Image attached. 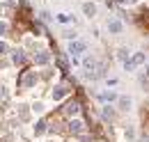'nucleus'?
<instances>
[{
    "instance_id": "nucleus-1",
    "label": "nucleus",
    "mask_w": 149,
    "mask_h": 142,
    "mask_svg": "<svg viewBox=\"0 0 149 142\" xmlns=\"http://www.w3.org/2000/svg\"><path fill=\"white\" fill-rule=\"evenodd\" d=\"M145 60H147V55L142 53V51H138V53L133 55L131 60H126V62H124V69H126V71L138 69V67H142V64H145Z\"/></svg>"
},
{
    "instance_id": "nucleus-2",
    "label": "nucleus",
    "mask_w": 149,
    "mask_h": 142,
    "mask_svg": "<svg viewBox=\"0 0 149 142\" xmlns=\"http://www.w3.org/2000/svg\"><path fill=\"white\" fill-rule=\"evenodd\" d=\"M83 69H85V76H87V78L94 76V71H96V60L90 57V55H85V57H83Z\"/></svg>"
},
{
    "instance_id": "nucleus-3",
    "label": "nucleus",
    "mask_w": 149,
    "mask_h": 142,
    "mask_svg": "<svg viewBox=\"0 0 149 142\" xmlns=\"http://www.w3.org/2000/svg\"><path fill=\"white\" fill-rule=\"evenodd\" d=\"M87 51V41H71L69 44V53L74 55V57H78L80 53H85Z\"/></svg>"
},
{
    "instance_id": "nucleus-4",
    "label": "nucleus",
    "mask_w": 149,
    "mask_h": 142,
    "mask_svg": "<svg viewBox=\"0 0 149 142\" xmlns=\"http://www.w3.org/2000/svg\"><path fill=\"white\" fill-rule=\"evenodd\" d=\"M108 32H112V35H119V32H124V23L119 21V18H108Z\"/></svg>"
},
{
    "instance_id": "nucleus-5",
    "label": "nucleus",
    "mask_w": 149,
    "mask_h": 142,
    "mask_svg": "<svg viewBox=\"0 0 149 142\" xmlns=\"http://www.w3.org/2000/svg\"><path fill=\"white\" fill-rule=\"evenodd\" d=\"M99 99H101L103 103H112V101H117V94H115V92H101Z\"/></svg>"
},
{
    "instance_id": "nucleus-6",
    "label": "nucleus",
    "mask_w": 149,
    "mask_h": 142,
    "mask_svg": "<svg viewBox=\"0 0 149 142\" xmlns=\"http://www.w3.org/2000/svg\"><path fill=\"white\" fill-rule=\"evenodd\" d=\"M83 12H85V16H94L96 14V5L94 2H85L83 5Z\"/></svg>"
},
{
    "instance_id": "nucleus-7",
    "label": "nucleus",
    "mask_w": 149,
    "mask_h": 142,
    "mask_svg": "<svg viewBox=\"0 0 149 142\" xmlns=\"http://www.w3.org/2000/svg\"><path fill=\"white\" fill-rule=\"evenodd\" d=\"M122 101H119V106H122V110H129L131 108V99H126V96H119Z\"/></svg>"
}]
</instances>
